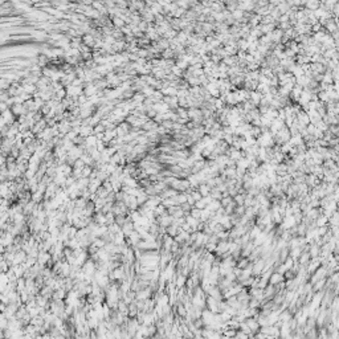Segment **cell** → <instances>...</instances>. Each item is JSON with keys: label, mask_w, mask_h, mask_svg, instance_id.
<instances>
[{"label": "cell", "mask_w": 339, "mask_h": 339, "mask_svg": "<svg viewBox=\"0 0 339 339\" xmlns=\"http://www.w3.org/2000/svg\"><path fill=\"white\" fill-rule=\"evenodd\" d=\"M245 323L249 326V329H250V331H252L253 335L257 331H260V327H261V326H260L258 322H257V317H248V318H245Z\"/></svg>", "instance_id": "1"}, {"label": "cell", "mask_w": 339, "mask_h": 339, "mask_svg": "<svg viewBox=\"0 0 339 339\" xmlns=\"http://www.w3.org/2000/svg\"><path fill=\"white\" fill-rule=\"evenodd\" d=\"M310 261V254L307 250H302V253L299 254V257L297 258V262L299 264V265H302V266H306L307 265V262Z\"/></svg>", "instance_id": "2"}, {"label": "cell", "mask_w": 339, "mask_h": 339, "mask_svg": "<svg viewBox=\"0 0 339 339\" xmlns=\"http://www.w3.org/2000/svg\"><path fill=\"white\" fill-rule=\"evenodd\" d=\"M281 281H285V278H284L282 274H280V273H277V272H273L270 274V277H269V284L270 285H276V284L281 282Z\"/></svg>", "instance_id": "3"}, {"label": "cell", "mask_w": 339, "mask_h": 339, "mask_svg": "<svg viewBox=\"0 0 339 339\" xmlns=\"http://www.w3.org/2000/svg\"><path fill=\"white\" fill-rule=\"evenodd\" d=\"M302 250H303L302 246H296V248H292V249L289 250V256L292 257L294 261H297V258L299 257V254L302 253Z\"/></svg>", "instance_id": "4"}, {"label": "cell", "mask_w": 339, "mask_h": 339, "mask_svg": "<svg viewBox=\"0 0 339 339\" xmlns=\"http://www.w3.org/2000/svg\"><path fill=\"white\" fill-rule=\"evenodd\" d=\"M305 4H306V8L309 11H315L317 8H319L321 0H306Z\"/></svg>", "instance_id": "5"}, {"label": "cell", "mask_w": 339, "mask_h": 339, "mask_svg": "<svg viewBox=\"0 0 339 339\" xmlns=\"http://www.w3.org/2000/svg\"><path fill=\"white\" fill-rule=\"evenodd\" d=\"M261 231H262L261 228H260L258 225H256V224H254V225H253L252 228H250L249 232H248V233H249V239H250V240H254V239H256V237L260 235V233H261Z\"/></svg>", "instance_id": "6"}, {"label": "cell", "mask_w": 339, "mask_h": 339, "mask_svg": "<svg viewBox=\"0 0 339 339\" xmlns=\"http://www.w3.org/2000/svg\"><path fill=\"white\" fill-rule=\"evenodd\" d=\"M254 204H257V199L249 193H245V197H244V205L245 207H252Z\"/></svg>", "instance_id": "7"}, {"label": "cell", "mask_w": 339, "mask_h": 339, "mask_svg": "<svg viewBox=\"0 0 339 339\" xmlns=\"http://www.w3.org/2000/svg\"><path fill=\"white\" fill-rule=\"evenodd\" d=\"M292 317H293L292 313H290L288 309H285V310H282V311H281L280 314H278V319L282 321V322H288V321L292 318Z\"/></svg>", "instance_id": "8"}, {"label": "cell", "mask_w": 339, "mask_h": 339, "mask_svg": "<svg viewBox=\"0 0 339 339\" xmlns=\"http://www.w3.org/2000/svg\"><path fill=\"white\" fill-rule=\"evenodd\" d=\"M186 280H187L186 276H183V274H180V273H178L176 278H175V286H176L178 289H179V288H183L184 284H186Z\"/></svg>", "instance_id": "9"}, {"label": "cell", "mask_w": 339, "mask_h": 339, "mask_svg": "<svg viewBox=\"0 0 339 339\" xmlns=\"http://www.w3.org/2000/svg\"><path fill=\"white\" fill-rule=\"evenodd\" d=\"M221 172L225 175L227 178H236V167H225L224 168V171H221Z\"/></svg>", "instance_id": "10"}, {"label": "cell", "mask_w": 339, "mask_h": 339, "mask_svg": "<svg viewBox=\"0 0 339 339\" xmlns=\"http://www.w3.org/2000/svg\"><path fill=\"white\" fill-rule=\"evenodd\" d=\"M197 190H199V192L201 193V196H208L209 192H211V187H208L205 183H200L199 187H197Z\"/></svg>", "instance_id": "11"}, {"label": "cell", "mask_w": 339, "mask_h": 339, "mask_svg": "<svg viewBox=\"0 0 339 339\" xmlns=\"http://www.w3.org/2000/svg\"><path fill=\"white\" fill-rule=\"evenodd\" d=\"M178 228L179 227H176V225H174V224H171V225H168L166 228V233L168 236H171V237H175L178 235Z\"/></svg>", "instance_id": "12"}, {"label": "cell", "mask_w": 339, "mask_h": 339, "mask_svg": "<svg viewBox=\"0 0 339 339\" xmlns=\"http://www.w3.org/2000/svg\"><path fill=\"white\" fill-rule=\"evenodd\" d=\"M211 10H213L215 12H221L224 10V4L223 2H212L211 3Z\"/></svg>", "instance_id": "13"}, {"label": "cell", "mask_w": 339, "mask_h": 339, "mask_svg": "<svg viewBox=\"0 0 339 339\" xmlns=\"http://www.w3.org/2000/svg\"><path fill=\"white\" fill-rule=\"evenodd\" d=\"M239 330H241V331H243V333H245V334H248V337H249V338H252V337H253V334H252V331H250L249 326L245 323V321H244V322H240Z\"/></svg>", "instance_id": "14"}, {"label": "cell", "mask_w": 339, "mask_h": 339, "mask_svg": "<svg viewBox=\"0 0 339 339\" xmlns=\"http://www.w3.org/2000/svg\"><path fill=\"white\" fill-rule=\"evenodd\" d=\"M249 262H250V261H249L248 257H240L239 260H237V262H236V266L240 268V269H244V268L248 265Z\"/></svg>", "instance_id": "15"}, {"label": "cell", "mask_w": 339, "mask_h": 339, "mask_svg": "<svg viewBox=\"0 0 339 339\" xmlns=\"http://www.w3.org/2000/svg\"><path fill=\"white\" fill-rule=\"evenodd\" d=\"M244 197H245V193H236L232 199L236 203V205H244Z\"/></svg>", "instance_id": "16"}, {"label": "cell", "mask_w": 339, "mask_h": 339, "mask_svg": "<svg viewBox=\"0 0 339 339\" xmlns=\"http://www.w3.org/2000/svg\"><path fill=\"white\" fill-rule=\"evenodd\" d=\"M81 172H82V178H89L90 175H91V172H93V167L85 164V166L82 167Z\"/></svg>", "instance_id": "17"}, {"label": "cell", "mask_w": 339, "mask_h": 339, "mask_svg": "<svg viewBox=\"0 0 339 339\" xmlns=\"http://www.w3.org/2000/svg\"><path fill=\"white\" fill-rule=\"evenodd\" d=\"M221 335L225 337V338H233L236 335V330L235 329H231V327H227L225 330L221 331Z\"/></svg>", "instance_id": "18"}, {"label": "cell", "mask_w": 339, "mask_h": 339, "mask_svg": "<svg viewBox=\"0 0 339 339\" xmlns=\"http://www.w3.org/2000/svg\"><path fill=\"white\" fill-rule=\"evenodd\" d=\"M282 276H284L285 281H288V280H294V278H296V276H297V274H296V273H294L292 269H288V270H285V272H284V274H282Z\"/></svg>", "instance_id": "19"}, {"label": "cell", "mask_w": 339, "mask_h": 339, "mask_svg": "<svg viewBox=\"0 0 339 339\" xmlns=\"http://www.w3.org/2000/svg\"><path fill=\"white\" fill-rule=\"evenodd\" d=\"M219 207H221V204H220V200H215L213 199L208 205H207V208H208L209 211H216Z\"/></svg>", "instance_id": "20"}, {"label": "cell", "mask_w": 339, "mask_h": 339, "mask_svg": "<svg viewBox=\"0 0 339 339\" xmlns=\"http://www.w3.org/2000/svg\"><path fill=\"white\" fill-rule=\"evenodd\" d=\"M170 70H171V73H172L174 76H176V77H179V78L182 77V74H183V70L180 69L179 67H176V65H172Z\"/></svg>", "instance_id": "21"}, {"label": "cell", "mask_w": 339, "mask_h": 339, "mask_svg": "<svg viewBox=\"0 0 339 339\" xmlns=\"http://www.w3.org/2000/svg\"><path fill=\"white\" fill-rule=\"evenodd\" d=\"M190 215H191L192 217H195V219L199 220L200 219V215H201V209L196 208V207H192L191 211H190Z\"/></svg>", "instance_id": "22"}, {"label": "cell", "mask_w": 339, "mask_h": 339, "mask_svg": "<svg viewBox=\"0 0 339 339\" xmlns=\"http://www.w3.org/2000/svg\"><path fill=\"white\" fill-rule=\"evenodd\" d=\"M235 207H236V203L233 200L227 207H224V209H225V215H232L233 211H235Z\"/></svg>", "instance_id": "23"}, {"label": "cell", "mask_w": 339, "mask_h": 339, "mask_svg": "<svg viewBox=\"0 0 339 339\" xmlns=\"http://www.w3.org/2000/svg\"><path fill=\"white\" fill-rule=\"evenodd\" d=\"M232 17H233L235 20L243 19V17H244V11H241V10H235V11H232Z\"/></svg>", "instance_id": "24"}, {"label": "cell", "mask_w": 339, "mask_h": 339, "mask_svg": "<svg viewBox=\"0 0 339 339\" xmlns=\"http://www.w3.org/2000/svg\"><path fill=\"white\" fill-rule=\"evenodd\" d=\"M175 65H176V67H179V68L184 72V70H187V68H188V65H190V64L186 63L184 60H176V61H175Z\"/></svg>", "instance_id": "25"}, {"label": "cell", "mask_w": 339, "mask_h": 339, "mask_svg": "<svg viewBox=\"0 0 339 339\" xmlns=\"http://www.w3.org/2000/svg\"><path fill=\"white\" fill-rule=\"evenodd\" d=\"M244 212H245V205H236L235 211H233V213H236L237 216H243Z\"/></svg>", "instance_id": "26"}, {"label": "cell", "mask_w": 339, "mask_h": 339, "mask_svg": "<svg viewBox=\"0 0 339 339\" xmlns=\"http://www.w3.org/2000/svg\"><path fill=\"white\" fill-rule=\"evenodd\" d=\"M85 166V163H83V160L81 159V158H77L76 160H74V163H73V168H78V170H81L82 167Z\"/></svg>", "instance_id": "27"}, {"label": "cell", "mask_w": 339, "mask_h": 339, "mask_svg": "<svg viewBox=\"0 0 339 339\" xmlns=\"http://www.w3.org/2000/svg\"><path fill=\"white\" fill-rule=\"evenodd\" d=\"M329 133L334 135V136H338V133H339V127L338 125H330L329 126Z\"/></svg>", "instance_id": "28"}, {"label": "cell", "mask_w": 339, "mask_h": 339, "mask_svg": "<svg viewBox=\"0 0 339 339\" xmlns=\"http://www.w3.org/2000/svg\"><path fill=\"white\" fill-rule=\"evenodd\" d=\"M232 200H233V199H232L231 196H224V197H221V199H220V204H221V207H227Z\"/></svg>", "instance_id": "29"}, {"label": "cell", "mask_w": 339, "mask_h": 339, "mask_svg": "<svg viewBox=\"0 0 339 339\" xmlns=\"http://www.w3.org/2000/svg\"><path fill=\"white\" fill-rule=\"evenodd\" d=\"M193 207H196V208H199V209H204L205 207H207V204L204 203V200H203V199H200V200L195 201V204H193Z\"/></svg>", "instance_id": "30"}, {"label": "cell", "mask_w": 339, "mask_h": 339, "mask_svg": "<svg viewBox=\"0 0 339 339\" xmlns=\"http://www.w3.org/2000/svg\"><path fill=\"white\" fill-rule=\"evenodd\" d=\"M171 216H172V219H179V217H183V216H184V212L182 211V208H179V209L175 211V212L171 215Z\"/></svg>", "instance_id": "31"}, {"label": "cell", "mask_w": 339, "mask_h": 339, "mask_svg": "<svg viewBox=\"0 0 339 339\" xmlns=\"http://www.w3.org/2000/svg\"><path fill=\"white\" fill-rule=\"evenodd\" d=\"M180 208H182V211H183V212H190V211H191V208H192V207H191V205H190V204H188V203H187V201H186V203H183V204H180Z\"/></svg>", "instance_id": "32"}, {"label": "cell", "mask_w": 339, "mask_h": 339, "mask_svg": "<svg viewBox=\"0 0 339 339\" xmlns=\"http://www.w3.org/2000/svg\"><path fill=\"white\" fill-rule=\"evenodd\" d=\"M236 338H243V339H246V338H249L248 337V334H245V333H243L241 331V330H236V335H235Z\"/></svg>", "instance_id": "33"}, {"label": "cell", "mask_w": 339, "mask_h": 339, "mask_svg": "<svg viewBox=\"0 0 339 339\" xmlns=\"http://www.w3.org/2000/svg\"><path fill=\"white\" fill-rule=\"evenodd\" d=\"M101 131H103V127L102 126H97V129H94V133H101Z\"/></svg>", "instance_id": "34"}, {"label": "cell", "mask_w": 339, "mask_h": 339, "mask_svg": "<svg viewBox=\"0 0 339 339\" xmlns=\"http://www.w3.org/2000/svg\"><path fill=\"white\" fill-rule=\"evenodd\" d=\"M59 95H60V97H64V95H65V90H60V91H59Z\"/></svg>", "instance_id": "35"}]
</instances>
